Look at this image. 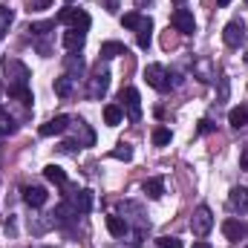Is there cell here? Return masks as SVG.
I'll use <instances>...</instances> for the list:
<instances>
[{"label": "cell", "mask_w": 248, "mask_h": 248, "mask_svg": "<svg viewBox=\"0 0 248 248\" xmlns=\"http://www.w3.org/2000/svg\"><path fill=\"white\" fill-rule=\"evenodd\" d=\"M46 187H38V185H29V187H23V202L26 205H32V208H41L44 202H46Z\"/></svg>", "instance_id": "obj_11"}, {"label": "cell", "mask_w": 248, "mask_h": 248, "mask_svg": "<svg viewBox=\"0 0 248 248\" xmlns=\"http://www.w3.org/2000/svg\"><path fill=\"white\" fill-rule=\"evenodd\" d=\"M228 124H231V127H237V130H240V127H246V124H248V107H246V104H240V107H234V110L228 113Z\"/></svg>", "instance_id": "obj_19"}, {"label": "cell", "mask_w": 248, "mask_h": 248, "mask_svg": "<svg viewBox=\"0 0 248 248\" xmlns=\"http://www.w3.org/2000/svg\"><path fill=\"white\" fill-rule=\"evenodd\" d=\"M246 225L240 222V219H225L222 222V234H225V240H231V243H240L243 237H246Z\"/></svg>", "instance_id": "obj_10"}, {"label": "cell", "mask_w": 248, "mask_h": 248, "mask_svg": "<svg viewBox=\"0 0 248 248\" xmlns=\"http://www.w3.org/2000/svg\"><path fill=\"white\" fill-rule=\"evenodd\" d=\"M193 248H211V246H208V243H202V240H199V243H193Z\"/></svg>", "instance_id": "obj_33"}, {"label": "cell", "mask_w": 248, "mask_h": 248, "mask_svg": "<svg viewBox=\"0 0 248 248\" xmlns=\"http://www.w3.org/2000/svg\"><path fill=\"white\" fill-rule=\"evenodd\" d=\"M176 3H185V0H176Z\"/></svg>", "instance_id": "obj_38"}, {"label": "cell", "mask_w": 248, "mask_h": 248, "mask_svg": "<svg viewBox=\"0 0 248 248\" xmlns=\"http://www.w3.org/2000/svg\"><path fill=\"white\" fill-rule=\"evenodd\" d=\"M144 3H150V0H136V6H139V9H141V6H144Z\"/></svg>", "instance_id": "obj_34"}, {"label": "cell", "mask_w": 248, "mask_h": 248, "mask_svg": "<svg viewBox=\"0 0 248 248\" xmlns=\"http://www.w3.org/2000/svg\"><path fill=\"white\" fill-rule=\"evenodd\" d=\"M72 84H75V78L63 72L61 78H55V95H61V98H66V95H72Z\"/></svg>", "instance_id": "obj_20"}, {"label": "cell", "mask_w": 248, "mask_h": 248, "mask_svg": "<svg viewBox=\"0 0 248 248\" xmlns=\"http://www.w3.org/2000/svg\"><path fill=\"white\" fill-rule=\"evenodd\" d=\"M217 3H219V6H228V3H231V0H217Z\"/></svg>", "instance_id": "obj_35"}, {"label": "cell", "mask_w": 248, "mask_h": 248, "mask_svg": "<svg viewBox=\"0 0 248 248\" xmlns=\"http://www.w3.org/2000/svg\"><path fill=\"white\" fill-rule=\"evenodd\" d=\"M107 231H110L113 237H124V234L130 231V225H127V219H124V217L110 214V217H107Z\"/></svg>", "instance_id": "obj_16"}, {"label": "cell", "mask_w": 248, "mask_h": 248, "mask_svg": "<svg viewBox=\"0 0 248 248\" xmlns=\"http://www.w3.org/2000/svg\"><path fill=\"white\" fill-rule=\"evenodd\" d=\"M107 87H110V72L98 66V69L93 72V78H90V90H87V95H90L93 101H98V98L107 93Z\"/></svg>", "instance_id": "obj_6"}, {"label": "cell", "mask_w": 248, "mask_h": 248, "mask_svg": "<svg viewBox=\"0 0 248 248\" xmlns=\"http://www.w3.org/2000/svg\"><path fill=\"white\" fill-rule=\"evenodd\" d=\"M144 78H147V84H150L153 90H159V93H168V90H170V75H168V69H165L162 63H147Z\"/></svg>", "instance_id": "obj_3"}, {"label": "cell", "mask_w": 248, "mask_h": 248, "mask_svg": "<svg viewBox=\"0 0 248 248\" xmlns=\"http://www.w3.org/2000/svg\"><path fill=\"white\" fill-rule=\"evenodd\" d=\"M228 205H231L234 211L246 214L248 211V187H231V193H228Z\"/></svg>", "instance_id": "obj_13"}, {"label": "cell", "mask_w": 248, "mask_h": 248, "mask_svg": "<svg viewBox=\"0 0 248 248\" xmlns=\"http://www.w3.org/2000/svg\"><path fill=\"white\" fill-rule=\"evenodd\" d=\"M211 130H214V124L208 122V119H202V122H199V133H211Z\"/></svg>", "instance_id": "obj_31"}, {"label": "cell", "mask_w": 248, "mask_h": 248, "mask_svg": "<svg viewBox=\"0 0 248 248\" xmlns=\"http://www.w3.org/2000/svg\"><path fill=\"white\" fill-rule=\"evenodd\" d=\"M12 20H15V12H12L9 6H3V3H0V41L6 38V32H9V26H12Z\"/></svg>", "instance_id": "obj_23"}, {"label": "cell", "mask_w": 248, "mask_h": 248, "mask_svg": "<svg viewBox=\"0 0 248 248\" xmlns=\"http://www.w3.org/2000/svg\"><path fill=\"white\" fill-rule=\"evenodd\" d=\"M113 159H119V162H130V159H133V147H130V144H119V147L113 150Z\"/></svg>", "instance_id": "obj_28"}, {"label": "cell", "mask_w": 248, "mask_h": 248, "mask_svg": "<svg viewBox=\"0 0 248 248\" xmlns=\"http://www.w3.org/2000/svg\"><path fill=\"white\" fill-rule=\"evenodd\" d=\"M9 133H15V122L6 110H0V136H9Z\"/></svg>", "instance_id": "obj_27"}, {"label": "cell", "mask_w": 248, "mask_h": 248, "mask_svg": "<svg viewBox=\"0 0 248 248\" xmlns=\"http://www.w3.org/2000/svg\"><path fill=\"white\" fill-rule=\"evenodd\" d=\"M141 20H144V15H141V12H127V15H122V26L133 29V32L141 26Z\"/></svg>", "instance_id": "obj_24"}, {"label": "cell", "mask_w": 248, "mask_h": 248, "mask_svg": "<svg viewBox=\"0 0 248 248\" xmlns=\"http://www.w3.org/2000/svg\"><path fill=\"white\" fill-rule=\"evenodd\" d=\"M84 41H87V32H81V29H66L61 44H63V49L75 52V49H81V46H84Z\"/></svg>", "instance_id": "obj_12"}, {"label": "cell", "mask_w": 248, "mask_h": 248, "mask_svg": "<svg viewBox=\"0 0 248 248\" xmlns=\"http://www.w3.org/2000/svg\"><path fill=\"white\" fill-rule=\"evenodd\" d=\"M44 176H46L52 185H63V182H66V173H63V168H58V165H46V168H44Z\"/></svg>", "instance_id": "obj_22"}, {"label": "cell", "mask_w": 248, "mask_h": 248, "mask_svg": "<svg viewBox=\"0 0 248 248\" xmlns=\"http://www.w3.org/2000/svg\"><path fill=\"white\" fill-rule=\"evenodd\" d=\"M69 127L75 130V144H78V147H93V144H95V133L87 127V122L78 119V122H72Z\"/></svg>", "instance_id": "obj_8"}, {"label": "cell", "mask_w": 248, "mask_h": 248, "mask_svg": "<svg viewBox=\"0 0 248 248\" xmlns=\"http://www.w3.org/2000/svg\"><path fill=\"white\" fill-rule=\"evenodd\" d=\"M153 144H156V147L170 144V130H168V127H156V130H153Z\"/></svg>", "instance_id": "obj_26"}, {"label": "cell", "mask_w": 248, "mask_h": 248, "mask_svg": "<svg viewBox=\"0 0 248 248\" xmlns=\"http://www.w3.org/2000/svg\"><path fill=\"white\" fill-rule=\"evenodd\" d=\"M55 20L58 23H69V29H81V32L90 29V15L81 12V9H61Z\"/></svg>", "instance_id": "obj_4"}, {"label": "cell", "mask_w": 248, "mask_h": 248, "mask_svg": "<svg viewBox=\"0 0 248 248\" xmlns=\"http://www.w3.org/2000/svg\"><path fill=\"white\" fill-rule=\"evenodd\" d=\"M170 26H173L179 35H193V32H196L193 12H187V9H176V12L170 15Z\"/></svg>", "instance_id": "obj_5"}, {"label": "cell", "mask_w": 248, "mask_h": 248, "mask_svg": "<svg viewBox=\"0 0 248 248\" xmlns=\"http://www.w3.org/2000/svg\"><path fill=\"white\" fill-rule=\"evenodd\" d=\"M141 190H144L150 199H159V196L165 193V179H159V176H156V179H147V182L141 185Z\"/></svg>", "instance_id": "obj_21"}, {"label": "cell", "mask_w": 248, "mask_h": 248, "mask_svg": "<svg viewBox=\"0 0 248 248\" xmlns=\"http://www.w3.org/2000/svg\"><path fill=\"white\" fill-rule=\"evenodd\" d=\"M119 55H127V46L119 44V41H107V44H101V58H119Z\"/></svg>", "instance_id": "obj_18"}, {"label": "cell", "mask_w": 248, "mask_h": 248, "mask_svg": "<svg viewBox=\"0 0 248 248\" xmlns=\"http://www.w3.org/2000/svg\"><path fill=\"white\" fill-rule=\"evenodd\" d=\"M44 248H55V246H44Z\"/></svg>", "instance_id": "obj_37"}, {"label": "cell", "mask_w": 248, "mask_h": 248, "mask_svg": "<svg viewBox=\"0 0 248 248\" xmlns=\"http://www.w3.org/2000/svg\"><path fill=\"white\" fill-rule=\"evenodd\" d=\"M246 66H248V52H246Z\"/></svg>", "instance_id": "obj_36"}, {"label": "cell", "mask_w": 248, "mask_h": 248, "mask_svg": "<svg viewBox=\"0 0 248 248\" xmlns=\"http://www.w3.org/2000/svg\"><path fill=\"white\" fill-rule=\"evenodd\" d=\"M136 41H139V46H141V49H147V46H150V41H153V20H150V17H144V20H141V26L136 29Z\"/></svg>", "instance_id": "obj_14"}, {"label": "cell", "mask_w": 248, "mask_h": 248, "mask_svg": "<svg viewBox=\"0 0 248 248\" xmlns=\"http://www.w3.org/2000/svg\"><path fill=\"white\" fill-rule=\"evenodd\" d=\"M240 170H248V147L243 150V156H240Z\"/></svg>", "instance_id": "obj_32"}, {"label": "cell", "mask_w": 248, "mask_h": 248, "mask_svg": "<svg viewBox=\"0 0 248 248\" xmlns=\"http://www.w3.org/2000/svg\"><path fill=\"white\" fill-rule=\"evenodd\" d=\"M124 119V110L122 104H107L104 107V124H110V127H119Z\"/></svg>", "instance_id": "obj_17"}, {"label": "cell", "mask_w": 248, "mask_h": 248, "mask_svg": "<svg viewBox=\"0 0 248 248\" xmlns=\"http://www.w3.org/2000/svg\"><path fill=\"white\" fill-rule=\"evenodd\" d=\"M49 6H52V0H29V12H44Z\"/></svg>", "instance_id": "obj_30"}, {"label": "cell", "mask_w": 248, "mask_h": 248, "mask_svg": "<svg viewBox=\"0 0 248 248\" xmlns=\"http://www.w3.org/2000/svg\"><path fill=\"white\" fill-rule=\"evenodd\" d=\"M211 228H214V214H211V208L208 205H199L196 211H193V217H190V231H193V237H208L211 234Z\"/></svg>", "instance_id": "obj_1"}, {"label": "cell", "mask_w": 248, "mask_h": 248, "mask_svg": "<svg viewBox=\"0 0 248 248\" xmlns=\"http://www.w3.org/2000/svg\"><path fill=\"white\" fill-rule=\"evenodd\" d=\"M222 41H225L228 46H234V49L243 46V44H246V26H243L240 20H231V23L222 29Z\"/></svg>", "instance_id": "obj_7"}, {"label": "cell", "mask_w": 248, "mask_h": 248, "mask_svg": "<svg viewBox=\"0 0 248 248\" xmlns=\"http://www.w3.org/2000/svg\"><path fill=\"white\" fill-rule=\"evenodd\" d=\"M159 248H185V246L176 237H159Z\"/></svg>", "instance_id": "obj_29"}, {"label": "cell", "mask_w": 248, "mask_h": 248, "mask_svg": "<svg viewBox=\"0 0 248 248\" xmlns=\"http://www.w3.org/2000/svg\"><path fill=\"white\" fill-rule=\"evenodd\" d=\"M119 98H122V110L127 113V119L139 122L141 119V95H139V90L136 87H124Z\"/></svg>", "instance_id": "obj_2"}, {"label": "cell", "mask_w": 248, "mask_h": 248, "mask_svg": "<svg viewBox=\"0 0 248 248\" xmlns=\"http://www.w3.org/2000/svg\"><path fill=\"white\" fill-rule=\"evenodd\" d=\"M72 208H75L78 214H90V211H93V190H78V193L72 196Z\"/></svg>", "instance_id": "obj_15"}, {"label": "cell", "mask_w": 248, "mask_h": 248, "mask_svg": "<svg viewBox=\"0 0 248 248\" xmlns=\"http://www.w3.org/2000/svg\"><path fill=\"white\" fill-rule=\"evenodd\" d=\"M52 29H55V23H52V20H46V23H32V29H29V32H32V38H46Z\"/></svg>", "instance_id": "obj_25"}, {"label": "cell", "mask_w": 248, "mask_h": 248, "mask_svg": "<svg viewBox=\"0 0 248 248\" xmlns=\"http://www.w3.org/2000/svg\"><path fill=\"white\" fill-rule=\"evenodd\" d=\"M66 3H72V0H66Z\"/></svg>", "instance_id": "obj_39"}, {"label": "cell", "mask_w": 248, "mask_h": 248, "mask_svg": "<svg viewBox=\"0 0 248 248\" xmlns=\"http://www.w3.org/2000/svg\"><path fill=\"white\" fill-rule=\"evenodd\" d=\"M69 124H72L69 116H55V119H49L46 124H41V136H61V133L69 130Z\"/></svg>", "instance_id": "obj_9"}]
</instances>
